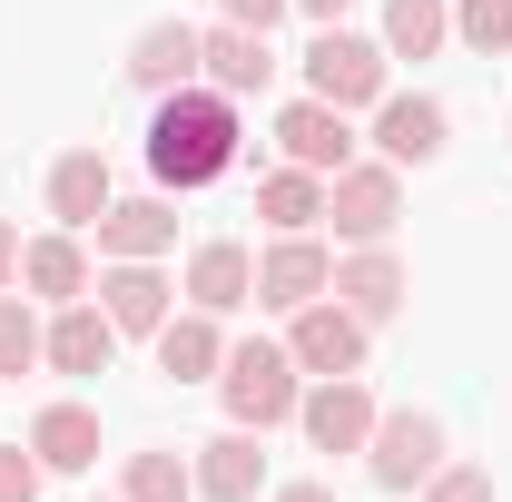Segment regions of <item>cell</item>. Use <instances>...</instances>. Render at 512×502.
I'll return each mask as SVG.
<instances>
[{
    "label": "cell",
    "instance_id": "277c9868",
    "mask_svg": "<svg viewBox=\"0 0 512 502\" xmlns=\"http://www.w3.org/2000/svg\"><path fill=\"white\" fill-rule=\"evenodd\" d=\"M394 217H404V168L394 158H345L325 178V227L335 247H394Z\"/></svg>",
    "mask_w": 512,
    "mask_h": 502
},
{
    "label": "cell",
    "instance_id": "7402d4cb",
    "mask_svg": "<svg viewBox=\"0 0 512 502\" xmlns=\"http://www.w3.org/2000/svg\"><path fill=\"white\" fill-rule=\"evenodd\" d=\"M256 217H266L276 237H306V227H325V178H316V168H296V158L256 168Z\"/></svg>",
    "mask_w": 512,
    "mask_h": 502
},
{
    "label": "cell",
    "instance_id": "836d02e7",
    "mask_svg": "<svg viewBox=\"0 0 512 502\" xmlns=\"http://www.w3.org/2000/svg\"><path fill=\"white\" fill-rule=\"evenodd\" d=\"M109 502H119V493H109Z\"/></svg>",
    "mask_w": 512,
    "mask_h": 502
},
{
    "label": "cell",
    "instance_id": "83f0119b",
    "mask_svg": "<svg viewBox=\"0 0 512 502\" xmlns=\"http://www.w3.org/2000/svg\"><path fill=\"white\" fill-rule=\"evenodd\" d=\"M424 502H493V473H483V463H434V483H424Z\"/></svg>",
    "mask_w": 512,
    "mask_h": 502
},
{
    "label": "cell",
    "instance_id": "3957f363",
    "mask_svg": "<svg viewBox=\"0 0 512 502\" xmlns=\"http://www.w3.org/2000/svg\"><path fill=\"white\" fill-rule=\"evenodd\" d=\"M384 89H394V60H384V40H365V30H345V20H325L316 40H306V99H325V109H375Z\"/></svg>",
    "mask_w": 512,
    "mask_h": 502
},
{
    "label": "cell",
    "instance_id": "484cf974",
    "mask_svg": "<svg viewBox=\"0 0 512 502\" xmlns=\"http://www.w3.org/2000/svg\"><path fill=\"white\" fill-rule=\"evenodd\" d=\"M40 335H50L40 306H30L20 286H0V375H30V365H40Z\"/></svg>",
    "mask_w": 512,
    "mask_h": 502
},
{
    "label": "cell",
    "instance_id": "2e32d148",
    "mask_svg": "<svg viewBox=\"0 0 512 502\" xmlns=\"http://www.w3.org/2000/svg\"><path fill=\"white\" fill-rule=\"evenodd\" d=\"M148 345H158V375H168V384H217V365H227V345H237V335H227V315L188 306V315H168Z\"/></svg>",
    "mask_w": 512,
    "mask_h": 502
},
{
    "label": "cell",
    "instance_id": "9c48e42d",
    "mask_svg": "<svg viewBox=\"0 0 512 502\" xmlns=\"http://www.w3.org/2000/svg\"><path fill=\"white\" fill-rule=\"evenodd\" d=\"M375 384L365 375H316L306 384V404H296V434L316 443V453H365V434H375Z\"/></svg>",
    "mask_w": 512,
    "mask_h": 502
},
{
    "label": "cell",
    "instance_id": "cb8c5ba5",
    "mask_svg": "<svg viewBox=\"0 0 512 502\" xmlns=\"http://www.w3.org/2000/svg\"><path fill=\"white\" fill-rule=\"evenodd\" d=\"M384 60H434L453 40V0H384Z\"/></svg>",
    "mask_w": 512,
    "mask_h": 502
},
{
    "label": "cell",
    "instance_id": "9a60e30c",
    "mask_svg": "<svg viewBox=\"0 0 512 502\" xmlns=\"http://www.w3.org/2000/svg\"><path fill=\"white\" fill-rule=\"evenodd\" d=\"M197 40H207V30H197V20H148V30H138V40H128V89H148V99H168V89H188L197 79Z\"/></svg>",
    "mask_w": 512,
    "mask_h": 502
},
{
    "label": "cell",
    "instance_id": "8992f818",
    "mask_svg": "<svg viewBox=\"0 0 512 502\" xmlns=\"http://www.w3.org/2000/svg\"><path fill=\"white\" fill-rule=\"evenodd\" d=\"M365 345H375V325L355 306H335V296H316V306L286 315V355H296V375H365Z\"/></svg>",
    "mask_w": 512,
    "mask_h": 502
},
{
    "label": "cell",
    "instance_id": "8fae6325",
    "mask_svg": "<svg viewBox=\"0 0 512 502\" xmlns=\"http://www.w3.org/2000/svg\"><path fill=\"white\" fill-rule=\"evenodd\" d=\"M89 286H99V266H89V237H79V227L20 237V296H30V306H79Z\"/></svg>",
    "mask_w": 512,
    "mask_h": 502
},
{
    "label": "cell",
    "instance_id": "5b68a950",
    "mask_svg": "<svg viewBox=\"0 0 512 502\" xmlns=\"http://www.w3.org/2000/svg\"><path fill=\"white\" fill-rule=\"evenodd\" d=\"M434 463H444V424H434L424 404L375 414V434H365V473H375V493H424Z\"/></svg>",
    "mask_w": 512,
    "mask_h": 502
},
{
    "label": "cell",
    "instance_id": "4fadbf2b",
    "mask_svg": "<svg viewBox=\"0 0 512 502\" xmlns=\"http://www.w3.org/2000/svg\"><path fill=\"white\" fill-rule=\"evenodd\" d=\"M325 296H335V306H355L365 325H394V315H404V296H414V276H404V256H394V247H345Z\"/></svg>",
    "mask_w": 512,
    "mask_h": 502
},
{
    "label": "cell",
    "instance_id": "7a4b0ae2",
    "mask_svg": "<svg viewBox=\"0 0 512 502\" xmlns=\"http://www.w3.org/2000/svg\"><path fill=\"white\" fill-rule=\"evenodd\" d=\"M217 404H227V424H247V434H276V424H296V404H306V375H296L286 335H247V345H227V365H217Z\"/></svg>",
    "mask_w": 512,
    "mask_h": 502
},
{
    "label": "cell",
    "instance_id": "ac0fdd59",
    "mask_svg": "<svg viewBox=\"0 0 512 502\" xmlns=\"http://www.w3.org/2000/svg\"><path fill=\"white\" fill-rule=\"evenodd\" d=\"M89 237H99V266H109V256H168V247H178V197H168V188L109 197V217H99Z\"/></svg>",
    "mask_w": 512,
    "mask_h": 502
},
{
    "label": "cell",
    "instance_id": "7c38bea8",
    "mask_svg": "<svg viewBox=\"0 0 512 502\" xmlns=\"http://www.w3.org/2000/svg\"><path fill=\"white\" fill-rule=\"evenodd\" d=\"M119 325L99 315V296H79V306H50V335H40V365L50 375H109L119 365Z\"/></svg>",
    "mask_w": 512,
    "mask_h": 502
},
{
    "label": "cell",
    "instance_id": "603a6c76",
    "mask_svg": "<svg viewBox=\"0 0 512 502\" xmlns=\"http://www.w3.org/2000/svg\"><path fill=\"white\" fill-rule=\"evenodd\" d=\"M30 453H40L50 473H89V463H99L109 443H99V414L60 394V404H40V414H30Z\"/></svg>",
    "mask_w": 512,
    "mask_h": 502
},
{
    "label": "cell",
    "instance_id": "4dcf8cb0",
    "mask_svg": "<svg viewBox=\"0 0 512 502\" xmlns=\"http://www.w3.org/2000/svg\"><path fill=\"white\" fill-rule=\"evenodd\" d=\"M0 286H20V227L0 217Z\"/></svg>",
    "mask_w": 512,
    "mask_h": 502
},
{
    "label": "cell",
    "instance_id": "44dd1931",
    "mask_svg": "<svg viewBox=\"0 0 512 502\" xmlns=\"http://www.w3.org/2000/svg\"><path fill=\"white\" fill-rule=\"evenodd\" d=\"M109 197H119V178H109L99 148H60V158H50V217H60V227L89 237V227L109 217Z\"/></svg>",
    "mask_w": 512,
    "mask_h": 502
},
{
    "label": "cell",
    "instance_id": "d6986e66",
    "mask_svg": "<svg viewBox=\"0 0 512 502\" xmlns=\"http://www.w3.org/2000/svg\"><path fill=\"white\" fill-rule=\"evenodd\" d=\"M276 148H286L296 168L335 178V168L355 158V119H345V109H325V99H286V109H276Z\"/></svg>",
    "mask_w": 512,
    "mask_h": 502
},
{
    "label": "cell",
    "instance_id": "4316f807",
    "mask_svg": "<svg viewBox=\"0 0 512 502\" xmlns=\"http://www.w3.org/2000/svg\"><path fill=\"white\" fill-rule=\"evenodd\" d=\"M453 40L483 50V60H503L512 50V0H453Z\"/></svg>",
    "mask_w": 512,
    "mask_h": 502
},
{
    "label": "cell",
    "instance_id": "5bb4252c",
    "mask_svg": "<svg viewBox=\"0 0 512 502\" xmlns=\"http://www.w3.org/2000/svg\"><path fill=\"white\" fill-rule=\"evenodd\" d=\"M178 296L207 315H237L256 306V247H237V237H197L188 247V276H178Z\"/></svg>",
    "mask_w": 512,
    "mask_h": 502
},
{
    "label": "cell",
    "instance_id": "ffe728a7",
    "mask_svg": "<svg viewBox=\"0 0 512 502\" xmlns=\"http://www.w3.org/2000/svg\"><path fill=\"white\" fill-rule=\"evenodd\" d=\"M266 434H247V424H227V434H207L188 453L197 463V502H256L266 493V453H256Z\"/></svg>",
    "mask_w": 512,
    "mask_h": 502
},
{
    "label": "cell",
    "instance_id": "52a82bcc",
    "mask_svg": "<svg viewBox=\"0 0 512 502\" xmlns=\"http://www.w3.org/2000/svg\"><path fill=\"white\" fill-rule=\"evenodd\" d=\"M89 296H99V315H109L119 335H158V325L178 315V276H168L158 256H109Z\"/></svg>",
    "mask_w": 512,
    "mask_h": 502
},
{
    "label": "cell",
    "instance_id": "e0dca14e",
    "mask_svg": "<svg viewBox=\"0 0 512 502\" xmlns=\"http://www.w3.org/2000/svg\"><path fill=\"white\" fill-rule=\"evenodd\" d=\"M197 79H207V89H227V99H256V89L276 79V50H266V30L207 20V40H197Z\"/></svg>",
    "mask_w": 512,
    "mask_h": 502
},
{
    "label": "cell",
    "instance_id": "d4e9b609",
    "mask_svg": "<svg viewBox=\"0 0 512 502\" xmlns=\"http://www.w3.org/2000/svg\"><path fill=\"white\" fill-rule=\"evenodd\" d=\"M119 502H197V463L168 453V443H148V453L119 463Z\"/></svg>",
    "mask_w": 512,
    "mask_h": 502
},
{
    "label": "cell",
    "instance_id": "ba28073f",
    "mask_svg": "<svg viewBox=\"0 0 512 502\" xmlns=\"http://www.w3.org/2000/svg\"><path fill=\"white\" fill-rule=\"evenodd\" d=\"M325 286H335V247H325L316 227H306V237H266V247H256V306H266V315L316 306Z\"/></svg>",
    "mask_w": 512,
    "mask_h": 502
},
{
    "label": "cell",
    "instance_id": "f546056e",
    "mask_svg": "<svg viewBox=\"0 0 512 502\" xmlns=\"http://www.w3.org/2000/svg\"><path fill=\"white\" fill-rule=\"evenodd\" d=\"M296 0H217V20H237V30H266L276 40V20H286Z\"/></svg>",
    "mask_w": 512,
    "mask_h": 502
},
{
    "label": "cell",
    "instance_id": "1f68e13d",
    "mask_svg": "<svg viewBox=\"0 0 512 502\" xmlns=\"http://www.w3.org/2000/svg\"><path fill=\"white\" fill-rule=\"evenodd\" d=\"M266 502H335V483H276Z\"/></svg>",
    "mask_w": 512,
    "mask_h": 502
},
{
    "label": "cell",
    "instance_id": "d6a6232c",
    "mask_svg": "<svg viewBox=\"0 0 512 502\" xmlns=\"http://www.w3.org/2000/svg\"><path fill=\"white\" fill-rule=\"evenodd\" d=\"M296 10H306V20H316V30H325V20H345L355 0H296Z\"/></svg>",
    "mask_w": 512,
    "mask_h": 502
},
{
    "label": "cell",
    "instance_id": "6da1fadb",
    "mask_svg": "<svg viewBox=\"0 0 512 502\" xmlns=\"http://www.w3.org/2000/svg\"><path fill=\"white\" fill-rule=\"evenodd\" d=\"M247 128H237V99L227 89H207V79H188V89H168L158 109H148V178L168 197H197L217 188L227 168H247Z\"/></svg>",
    "mask_w": 512,
    "mask_h": 502
},
{
    "label": "cell",
    "instance_id": "30bf717a",
    "mask_svg": "<svg viewBox=\"0 0 512 502\" xmlns=\"http://www.w3.org/2000/svg\"><path fill=\"white\" fill-rule=\"evenodd\" d=\"M444 138H453L444 99H424V89H384V99H375V158H394V168H434Z\"/></svg>",
    "mask_w": 512,
    "mask_h": 502
},
{
    "label": "cell",
    "instance_id": "f1b7e54d",
    "mask_svg": "<svg viewBox=\"0 0 512 502\" xmlns=\"http://www.w3.org/2000/svg\"><path fill=\"white\" fill-rule=\"evenodd\" d=\"M40 483H50V463L30 443H0V502H40Z\"/></svg>",
    "mask_w": 512,
    "mask_h": 502
}]
</instances>
